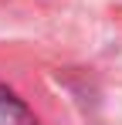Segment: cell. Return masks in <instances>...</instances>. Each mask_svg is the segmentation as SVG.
Here are the masks:
<instances>
[{
  "label": "cell",
  "mask_w": 122,
  "mask_h": 125,
  "mask_svg": "<svg viewBox=\"0 0 122 125\" xmlns=\"http://www.w3.org/2000/svg\"><path fill=\"white\" fill-rule=\"evenodd\" d=\"M0 125H37L34 112L3 84H0Z\"/></svg>",
  "instance_id": "6da1fadb"
}]
</instances>
